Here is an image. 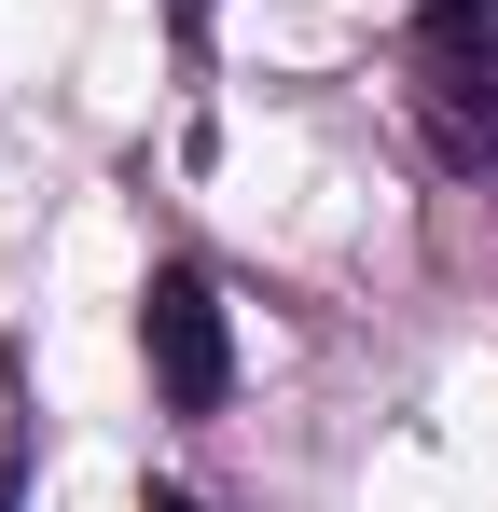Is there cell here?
Wrapping results in <instances>:
<instances>
[{
    "label": "cell",
    "mask_w": 498,
    "mask_h": 512,
    "mask_svg": "<svg viewBox=\"0 0 498 512\" xmlns=\"http://www.w3.org/2000/svg\"><path fill=\"white\" fill-rule=\"evenodd\" d=\"M415 97L471 167H498V0H429L415 14Z\"/></svg>",
    "instance_id": "6da1fadb"
},
{
    "label": "cell",
    "mask_w": 498,
    "mask_h": 512,
    "mask_svg": "<svg viewBox=\"0 0 498 512\" xmlns=\"http://www.w3.org/2000/svg\"><path fill=\"white\" fill-rule=\"evenodd\" d=\"M139 346H153L166 416H222V388H236V333H222V291H208L194 263H166L153 291H139Z\"/></svg>",
    "instance_id": "7a4b0ae2"
},
{
    "label": "cell",
    "mask_w": 498,
    "mask_h": 512,
    "mask_svg": "<svg viewBox=\"0 0 498 512\" xmlns=\"http://www.w3.org/2000/svg\"><path fill=\"white\" fill-rule=\"evenodd\" d=\"M166 14H208V0H166Z\"/></svg>",
    "instance_id": "3957f363"
},
{
    "label": "cell",
    "mask_w": 498,
    "mask_h": 512,
    "mask_svg": "<svg viewBox=\"0 0 498 512\" xmlns=\"http://www.w3.org/2000/svg\"><path fill=\"white\" fill-rule=\"evenodd\" d=\"M153 512H194V499H153Z\"/></svg>",
    "instance_id": "277c9868"
}]
</instances>
